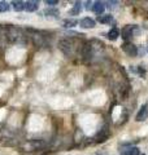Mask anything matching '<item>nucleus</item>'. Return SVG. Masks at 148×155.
<instances>
[{
	"label": "nucleus",
	"mask_w": 148,
	"mask_h": 155,
	"mask_svg": "<svg viewBox=\"0 0 148 155\" xmlns=\"http://www.w3.org/2000/svg\"><path fill=\"white\" fill-rule=\"evenodd\" d=\"M118 36H120V31H118V28H116V27L111 28L107 34V38L109 39V40H117Z\"/></svg>",
	"instance_id": "obj_9"
},
{
	"label": "nucleus",
	"mask_w": 148,
	"mask_h": 155,
	"mask_svg": "<svg viewBox=\"0 0 148 155\" xmlns=\"http://www.w3.org/2000/svg\"><path fill=\"white\" fill-rule=\"evenodd\" d=\"M121 47H122V51L125 52L129 57H136V56H138V47L134 44V43H131V41H125Z\"/></svg>",
	"instance_id": "obj_2"
},
{
	"label": "nucleus",
	"mask_w": 148,
	"mask_h": 155,
	"mask_svg": "<svg viewBox=\"0 0 148 155\" xmlns=\"http://www.w3.org/2000/svg\"><path fill=\"white\" fill-rule=\"evenodd\" d=\"M9 11V3L7 2H0V13L8 12Z\"/></svg>",
	"instance_id": "obj_15"
},
{
	"label": "nucleus",
	"mask_w": 148,
	"mask_h": 155,
	"mask_svg": "<svg viewBox=\"0 0 148 155\" xmlns=\"http://www.w3.org/2000/svg\"><path fill=\"white\" fill-rule=\"evenodd\" d=\"M121 154L122 155H139V149L135 146H130V145H126L121 149Z\"/></svg>",
	"instance_id": "obj_6"
},
{
	"label": "nucleus",
	"mask_w": 148,
	"mask_h": 155,
	"mask_svg": "<svg viewBox=\"0 0 148 155\" xmlns=\"http://www.w3.org/2000/svg\"><path fill=\"white\" fill-rule=\"evenodd\" d=\"M46 4H47V5H49V7H55V5H57V4H58V2H57V0H46Z\"/></svg>",
	"instance_id": "obj_17"
},
{
	"label": "nucleus",
	"mask_w": 148,
	"mask_h": 155,
	"mask_svg": "<svg viewBox=\"0 0 148 155\" xmlns=\"http://www.w3.org/2000/svg\"><path fill=\"white\" fill-rule=\"evenodd\" d=\"M112 19H113V17L111 14H101V16L97 17V21L100 23H109V22H112Z\"/></svg>",
	"instance_id": "obj_12"
},
{
	"label": "nucleus",
	"mask_w": 148,
	"mask_h": 155,
	"mask_svg": "<svg viewBox=\"0 0 148 155\" xmlns=\"http://www.w3.org/2000/svg\"><path fill=\"white\" fill-rule=\"evenodd\" d=\"M81 9H82V7H81V3L78 2V3H76V5L73 7L72 11L69 12V14H70V16H77V14H79V13H81Z\"/></svg>",
	"instance_id": "obj_13"
},
{
	"label": "nucleus",
	"mask_w": 148,
	"mask_h": 155,
	"mask_svg": "<svg viewBox=\"0 0 148 155\" xmlns=\"http://www.w3.org/2000/svg\"><path fill=\"white\" fill-rule=\"evenodd\" d=\"M44 14H46V16H57L58 14V11L57 9H47V11H44Z\"/></svg>",
	"instance_id": "obj_16"
},
{
	"label": "nucleus",
	"mask_w": 148,
	"mask_h": 155,
	"mask_svg": "<svg viewBox=\"0 0 148 155\" xmlns=\"http://www.w3.org/2000/svg\"><path fill=\"white\" fill-rule=\"evenodd\" d=\"M76 25H77L76 19H65L64 21V27H74Z\"/></svg>",
	"instance_id": "obj_14"
},
{
	"label": "nucleus",
	"mask_w": 148,
	"mask_h": 155,
	"mask_svg": "<svg viewBox=\"0 0 148 155\" xmlns=\"http://www.w3.org/2000/svg\"><path fill=\"white\" fill-rule=\"evenodd\" d=\"M92 11L95 12L96 14H99V16H101L103 12L105 11L104 3H103V2H95V3H93V5H92Z\"/></svg>",
	"instance_id": "obj_8"
},
{
	"label": "nucleus",
	"mask_w": 148,
	"mask_h": 155,
	"mask_svg": "<svg viewBox=\"0 0 148 155\" xmlns=\"http://www.w3.org/2000/svg\"><path fill=\"white\" fill-rule=\"evenodd\" d=\"M39 8V2H35V0H30V2L25 3V11L27 12H35Z\"/></svg>",
	"instance_id": "obj_7"
},
{
	"label": "nucleus",
	"mask_w": 148,
	"mask_h": 155,
	"mask_svg": "<svg viewBox=\"0 0 148 155\" xmlns=\"http://www.w3.org/2000/svg\"><path fill=\"white\" fill-rule=\"evenodd\" d=\"M79 26L82 28H93L96 26V22H95V19H92L90 17H85L79 21Z\"/></svg>",
	"instance_id": "obj_5"
},
{
	"label": "nucleus",
	"mask_w": 148,
	"mask_h": 155,
	"mask_svg": "<svg viewBox=\"0 0 148 155\" xmlns=\"http://www.w3.org/2000/svg\"><path fill=\"white\" fill-rule=\"evenodd\" d=\"M92 5H93L92 2H86V9H88V11H90V9H92Z\"/></svg>",
	"instance_id": "obj_18"
},
{
	"label": "nucleus",
	"mask_w": 148,
	"mask_h": 155,
	"mask_svg": "<svg viewBox=\"0 0 148 155\" xmlns=\"http://www.w3.org/2000/svg\"><path fill=\"white\" fill-rule=\"evenodd\" d=\"M109 136H111V130L108 129V127H104L100 132L96 134L95 140H96V142H105L109 138Z\"/></svg>",
	"instance_id": "obj_3"
},
{
	"label": "nucleus",
	"mask_w": 148,
	"mask_h": 155,
	"mask_svg": "<svg viewBox=\"0 0 148 155\" xmlns=\"http://www.w3.org/2000/svg\"><path fill=\"white\" fill-rule=\"evenodd\" d=\"M148 118V106L147 105H143L140 110L138 111V114L135 116V120L136 122H144V120H147Z\"/></svg>",
	"instance_id": "obj_4"
},
{
	"label": "nucleus",
	"mask_w": 148,
	"mask_h": 155,
	"mask_svg": "<svg viewBox=\"0 0 148 155\" xmlns=\"http://www.w3.org/2000/svg\"><path fill=\"white\" fill-rule=\"evenodd\" d=\"M12 7L16 12H22L25 11V2H19V0H16V2L12 3Z\"/></svg>",
	"instance_id": "obj_10"
},
{
	"label": "nucleus",
	"mask_w": 148,
	"mask_h": 155,
	"mask_svg": "<svg viewBox=\"0 0 148 155\" xmlns=\"http://www.w3.org/2000/svg\"><path fill=\"white\" fill-rule=\"evenodd\" d=\"M60 47H61V49L64 51V53H65V54H70V53H72V45H70V43H68V41H61V43H60Z\"/></svg>",
	"instance_id": "obj_11"
},
{
	"label": "nucleus",
	"mask_w": 148,
	"mask_h": 155,
	"mask_svg": "<svg viewBox=\"0 0 148 155\" xmlns=\"http://www.w3.org/2000/svg\"><path fill=\"white\" fill-rule=\"evenodd\" d=\"M139 32H140V30L136 25H126V26H123V28L121 30V36H122V39H125L126 41H129L130 38L139 35Z\"/></svg>",
	"instance_id": "obj_1"
}]
</instances>
